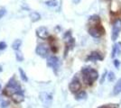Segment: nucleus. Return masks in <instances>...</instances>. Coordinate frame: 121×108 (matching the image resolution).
Segmentation results:
<instances>
[{
	"instance_id": "nucleus-1",
	"label": "nucleus",
	"mask_w": 121,
	"mask_h": 108,
	"mask_svg": "<svg viewBox=\"0 0 121 108\" xmlns=\"http://www.w3.org/2000/svg\"><path fill=\"white\" fill-rule=\"evenodd\" d=\"M81 73L83 75V81L88 86H91L93 82H95L99 77L98 71L90 67L83 68L81 69Z\"/></svg>"
},
{
	"instance_id": "nucleus-2",
	"label": "nucleus",
	"mask_w": 121,
	"mask_h": 108,
	"mask_svg": "<svg viewBox=\"0 0 121 108\" xmlns=\"http://www.w3.org/2000/svg\"><path fill=\"white\" fill-rule=\"evenodd\" d=\"M21 90L22 89H21L20 84L17 82L15 78H12L5 86V89L3 90V94L5 96H12L13 94L21 91Z\"/></svg>"
},
{
	"instance_id": "nucleus-3",
	"label": "nucleus",
	"mask_w": 121,
	"mask_h": 108,
	"mask_svg": "<svg viewBox=\"0 0 121 108\" xmlns=\"http://www.w3.org/2000/svg\"><path fill=\"white\" fill-rule=\"evenodd\" d=\"M39 98H40L41 102L43 104L44 108H49L51 106L52 103V94L48 92L40 93Z\"/></svg>"
},
{
	"instance_id": "nucleus-4",
	"label": "nucleus",
	"mask_w": 121,
	"mask_h": 108,
	"mask_svg": "<svg viewBox=\"0 0 121 108\" xmlns=\"http://www.w3.org/2000/svg\"><path fill=\"white\" fill-rule=\"evenodd\" d=\"M35 52L36 54L39 55L40 57H42V58H48L49 52H50V49L44 43H40L36 47Z\"/></svg>"
},
{
	"instance_id": "nucleus-5",
	"label": "nucleus",
	"mask_w": 121,
	"mask_h": 108,
	"mask_svg": "<svg viewBox=\"0 0 121 108\" xmlns=\"http://www.w3.org/2000/svg\"><path fill=\"white\" fill-rule=\"evenodd\" d=\"M121 31V19H117L113 24V29H112V35L111 38L113 41H116L118 37L119 32Z\"/></svg>"
},
{
	"instance_id": "nucleus-6",
	"label": "nucleus",
	"mask_w": 121,
	"mask_h": 108,
	"mask_svg": "<svg viewBox=\"0 0 121 108\" xmlns=\"http://www.w3.org/2000/svg\"><path fill=\"white\" fill-rule=\"evenodd\" d=\"M104 28L101 25H97L91 27L89 29V33L94 38H99L103 33H104Z\"/></svg>"
},
{
	"instance_id": "nucleus-7",
	"label": "nucleus",
	"mask_w": 121,
	"mask_h": 108,
	"mask_svg": "<svg viewBox=\"0 0 121 108\" xmlns=\"http://www.w3.org/2000/svg\"><path fill=\"white\" fill-rule=\"evenodd\" d=\"M47 65L49 67L52 68L54 70L58 69L59 65H60V61H59V59L56 56H50L47 58Z\"/></svg>"
},
{
	"instance_id": "nucleus-8",
	"label": "nucleus",
	"mask_w": 121,
	"mask_h": 108,
	"mask_svg": "<svg viewBox=\"0 0 121 108\" xmlns=\"http://www.w3.org/2000/svg\"><path fill=\"white\" fill-rule=\"evenodd\" d=\"M36 35L41 39H47L49 37V32L47 30V28L44 26H41L36 29Z\"/></svg>"
},
{
	"instance_id": "nucleus-9",
	"label": "nucleus",
	"mask_w": 121,
	"mask_h": 108,
	"mask_svg": "<svg viewBox=\"0 0 121 108\" xmlns=\"http://www.w3.org/2000/svg\"><path fill=\"white\" fill-rule=\"evenodd\" d=\"M81 84L77 78H74V79L70 83V85H69V88H70L71 92H72V93H78L79 90L81 89Z\"/></svg>"
},
{
	"instance_id": "nucleus-10",
	"label": "nucleus",
	"mask_w": 121,
	"mask_h": 108,
	"mask_svg": "<svg viewBox=\"0 0 121 108\" xmlns=\"http://www.w3.org/2000/svg\"><path fill=\"white\" fill-rule=\"evenodd\" d=\"M11 98H12V100H13L15 104L22 103V102L25 100V95H24V93H23V90L13 94V95L11 96Z\"/></svg>"
},
{
	"instance_id": "nucleus-11",
	"label": "nucleus",
	"mask_w": 121,
	"mask_h": 108,
	"mask_svg": "<svg viewBox=\"0 0 121 108\" xmlns=\"http://www.w3.org/2000/svg\"><path fill=\"white\" fill-rule=\"evenodd\" d=\"M103 56L99 52H92L87 57V61H97V60H102Z\"/></svg>"
},
{
	"instance_id": "nucleus-12",
	"label": "nucleus",
	"mask_w": 121,
	"mask_h": 108,
	"mask_svg": "<svg viewBox=\"0 0 121 108\" xmlns=\"http://www.w3.org/2000/svg\"><path fill=\"white\" fill-rule=\"evenodd\" d=\"M99 22H100V19H99V16H92L90 17V19H89V24L92 25V27L95 25H99Z\"/></svg>"
},
{
	"instance_id": "nucleus-13",
	"label": "nucleus",
	"mask_w": 121,
	"mask_h": 108,
	"mask_svg": "<svg viewBox=\"0 0 121 108\" xmlns=\"http://www.w3.org/2000/svg\"><path fill=\"white\" fill-rule=\"evenodd\" d=\"M29 16H30L31 21L34 22V23H35V22H37V21H39L41 19V16L37 13V12H35V11L31 12Z\"/></svg>"
},
{
	"instance_id": "nucleus-14",
	"label": "nucleus",
	"mask_w": 121,
	"mask_h": 108,
	"mask_svg": "<svg viewBox=\"0 0 121 108\" xmlns=\"http://www.w3.org/2000/svg\"><path fill=\"white\" fill-rule=\"evenodd\" d=\"M121 93V78L117 81L115 87H114V89H113V95H118Z\"/></svg>"
},
{
	"instance_id": "nucleus-15",
	"label": "nucleus",
	"mask_w": 121,
	"mask_h": 108,
	"mask_svg": "<svg viewBox=\"0 0 121 108\" xmlns=\"http://www.w3.org/2000/svg\"><path fill=\"white\" fill-rule=\"evenodd\" d=\"M76 100H83V99H86L87 98V93L85 91H80L76 94L75 96Z\"/></svg>"
},
{
	"instance_id": "nucleus-16",
	"label": "nucleus",
	"mask_w": 121,
	"mask_h": 108,
	"mask_svg": "<svg viewBox=\"0 0 121 108\" xmlns=\"http://www.w3.org/2000/svg\"><path fill=\"white\" fill-rule=\"evenodd\" d=\"M21 44H22V41L19 40V39H17V40H15V41L13 42L12 48H13L15 51H19V48H20Z\"/></svg>"
},
{
	"instance_id": "nucleus-17",
	"label": "nucleus",
	"mask_w": 121,
	"mask_h": 108,
	"mask_svg": "<svg viewBox=\"0 0 121 108\" xmlns=\"http://www.w3.org/2000/svg\"><path fill=\"white\" fill-rule=\"evenodd\" d=\"M15 59H16V60L19 62H22L24 60V56H23V54H22V52H19V51H16L15 52Z\"/></svg>"
},
{
	"instance_id": "nucleus-18",
	"label": "nucleus",
	"mask_w": 121,
	"mask_h": 108,
	"mask_svg": "<svg viewBox=\"0 0 121 108\" xmlns=\"http://www.w3.org/2000/svg\"><path fill=\"white\" fill-rule=\"evenodd\" d=\"M19 72H20V76H21V78H22V80L26 82V81L28 80V78H27V77H26V74H25V72H24V70H23L21 68H19Z\"/></svg>"
},
{
	"instance_id": "nucleus-19",
	"label": "nucleus",
	"mask_w": 121,
	"mask_h": 108,
	"mask_svg": "<svg viewBox=\"0 0 121 108\" xmlns=\"http://www.w3.org/2000/svg\"><path fill=\"white\" fill-rule=\"evenodd\" d=\"M45 4H46V5H48V6L53 7V6H56V5H57V1H56V0H49V1H46Z\"/></svg>"
},
{
	"instance_id": "nucleus-20",
	"label": "nucleus",
	"mask_w": 121,
	"mask_h": 108,
	"mask_svg": "<svg viewBox=\"0 0 121 108\" xmlns=\"http://www.w3.org/2000/svg\"><path fill=\"white\" fill-rule=\"evenodd\" d=\"M108 80H109L110 82L114 81V80H115V78H116V77H115V73L110 71L108 74Z\"/></svg>"
},
{
	"instance_id": "nucleus-21",
	"label": "nucleus",
	"mask_w": 121,
	"mask_h": 108,
	"mask_svg": "<svg viewBox=\"0 0 121 108\" xmlns=\"http://www.w3.org/2000/svg\"><path fill=\"white\" fill-rule=\"evenodd\" d=\"M5 14H6V10H5V7L0 8V19L3 18V16H5Z\"/></svg>"
},
{
	"instance_id": "nucleus-22",
	"label": "nucleus",
	"mask_w": 121,
	"mask_h": 108,
	"mask_svg": "<svg viewBox=\"0 0 121 108\" xmlns=\"http://www.w3.org/2000/svg\"><path fill=\"white\" fill-rule=\"evenodd\" d=\"M117 47V54H120L121 53V42H117L116 44Z\"/></svg>"
},
{
	"instance_id": "nucleus-23",
	"label": "nucleus",
	"mask_w": 121,
	"mask_h": 108,
	"mask_svg": "<svg viewBox=\"0 0 121 108\" xmlns=\"http://www.w3.org/2000/svg\"><path fill=\"white\" fill-rule=\"evenodd\" d=\"M6 48V43L5 41H0V51H3Z\"/></svg>"
},
{
	"instance_id": "nucleus-24",
	"label": "nucleus",
	"mask_w": 121,
	"mask_h": 108,
	"mask_svg": "<svg viewBox=\"0 0 121 108\" xmlns=\"http://www.w3.org/2000/svg\"><path fill=\"white\" fill-rule=\"evenodd\" d=\"M117 54V47H116V44H115L113 46V49H112V58H115Z\"/></svg>"
},
{
	"instance_id": "nucleus-25",
	"label": "nucleus",
	"mask_w": 121,
	"mask_h": 108,
	"mask_svg": "<svg viewBox=\"0 0 121 108\" xmlns=\"http://www.w3.org/2000/svg\"><path fill=\"white\" fill-rule=\"evenodd\" d=\"M8 106V103L6 101H3L2 102V105H1V108H5Z\"/></svg>"
},
{
	"instance_id": "nucleus-26",
	"label": "nucleus",
	"mask_w": 121,
	"mask_h": 108,
	"mask_svg": "<svg viewBox=\"0 0 121 108\" xmlns=\"http://www.w3.org/2000/svg\"><path fill=\"white\" fill-rule=\"evenodd\" d=\"M114 65H115V67L116 68H118L119 67V65H120V61L117 60H114Z\"/></svg>"
},
{
	"instance_id": "nucleus-27",
	"label": "nucleus",
	"mask_w": 121,
	"mask_h": 108,
	"mask_svg": "<svg viewBox=\"0 0 121 108\" xmlns=\"http://www.w3.org/2000/svg\"><path fill=\"white\" fill-rule=\"evenodd\" d=\"M106 76H107V71H105L103 73V75H102V77H101V80H100L101 84L104 82V79H105V77H106Z\"/></svg>"
},
{
	"instance_id": "nucleus-28",
	"label": "nucleus",
	"mask_w": 121,
	"mask_h": 108,
	"mask_svg": "<svg viewBox=\"0 0 121 108\" xmlns=\"http://www.w3.org/2000/svg\"><path fill=\"white\" fill-rule=\"evenodd\" d=\"M109 108H118V104H111V105H109Z\"/></svg>"
},
{
	"instance_id": "nucleus-29",
	"label": "nucleus",
	"mask_w": 121,
	"mask_h": 108,
	"mask_svg": "<svg viewBox=\"0 0 121 108\" xmlns=\"http://www.w3.org/2000/svg\"><path fill=\"white\" fill-rule=\"evenodd\" d=\"M99 108H109V105H101Z\"/></svg>"
},
{
	"instance_id": "nucleus-30",
	"label": "nucleus",
	"mask_w": 121,
	"mask_h": 108,
	"mask_svg": "<svg viewBox=\"0 0 121 108\" xmlns=\"http://www.w3.org/2000/svg\"><path fill=\"white\" fill-rule=\"evenodd\" d=\"M80 1H81V0H72V2H73L74 4H78V3H80Z\"/></svg>"
},
{
	"instance_id": "nucleus-31",
	"label": "nucleus",
	"mask_w": 121,
	"mask_h": 108,
	"mask_svg": "<svg viewBox=\"0 0 121 108\" xmlns=\"http://www.w3.org/2000/svg\"><path fill=\"white\" fill-rule=\"evenodd\" d=\"M2 71V66H1V65H0V72Z\"/></svg>"
},
{
	"instance_id": "nucleus-32",
	"label": "nucleus",
	"mask_w": 121,
	"mask_h": 108,
	"mask_svg": "<svg viewBox=\"0 0 121 108\" xmlns=\"http://www.w3.org/2000/svg\"><path fill=\"white\" fill-rule=\"evenodd\" d=\"M1 90H2V87H1V85H0V92H1Z\"/></svg>"
}]
</instances>
